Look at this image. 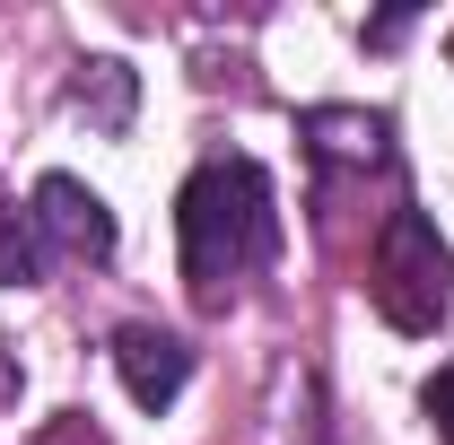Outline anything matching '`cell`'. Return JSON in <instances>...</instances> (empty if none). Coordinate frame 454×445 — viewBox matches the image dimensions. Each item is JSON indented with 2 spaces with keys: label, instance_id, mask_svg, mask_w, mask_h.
I'll list each match as a JSON object with an SVG mask.
<instances>
[{
  "label": "cell",
  "instance_id": "cell-1",
  "mask_svg": "<svg viewBox=\"0 0 454 445\" xmlns=\"http://www.w3.org/2000/svg\"><path fill=\"white\" fill-rule=\"evenodd\" d=\"M175 236H184V279L201 297H219V279L254 271L280 245V210H271V175L254 158H210L175 192Z\"/></svg>",
  "mask_w": 454,
  "mask_h": 445
},
{
  "label": "cell",
  "instance_id": "cell-2",
  "mask_svg": "<svg viewBox=\"0 0 454 445\" xmlns=\"http://www.w3.org/2000/svg\"><path fill=\"white\" fill-rule=\"evenodd\" d=\"M376 315L394 324V332H437L454 306V254L446 236H437V219L428 210H394L385 219V236H376Z\"/></svg>",
  "mask_w": 454,
  "mask_h": 445
},
{
  "label": "cell",
  "instance_id": "cell-3",
  "mask_svg": "<svg viewBox=\"0 0 454 445\" xmlns=\"http://www.w3.org/2000/svg\"><path fill=\"white\" fill-rule=\"evenodd\" d=\"M27 210H35V227H44V245H61L70 262H106L114 254V210L79 183V175H44Z\"/></svg>",
  "mask_w": 454,
  "mask_h": 445
},
{
  "label": "cell",
  "instance_id": "cell-4",
  "mask_svg": "<svg viewBox=\"0 0 454 445\" xmlns=\"http://www.w3.org/2000/svg\"><path fill=\"white\" fill-rule=\"evenodd\" d=\"M114 367H122V393L140 410H167L175 393H184V376H192V349L175 332H158V324H122L114 332Z\"/></svg>",
  "mask_w": 454,
  "mask_h": 445
},
{
  "label": "cell",
  "instance_id": "cell-5",
  "mask_svg": "<svg viewBox=\"0 0 454 445\" xmlns=\"http://www.w3.org/2000/svg\"><path fill=\"white\" fill-rule=\"evenodd\" d=\"M131 97H140V79H131V61H79V79H70V105L88 113L97 131H122L131 122Z\"/></svg>",
  "mask_w": 454,
  "mask_h": 445
},
{
  "label": "cell",
  "instance_id": "cell-6",
  "mask_svg": "<svg viewBox=\"0 0 454 445\" xmlns=\"http://www.w3.org/2000/svg\"><path fill=\"white\" fill-rule=\"evenodd\" d=\"M306 140H315V158H358V167L385 158V122L376 113H349V105H315L306 113Z\"/></svg>",
  "mask_w": 454,
  "mask_h": 445
},
{
  "label": "cell",
  "instance_id": "cell-7",
  "mask_svg": "<svg viewBox=\"0 0 454 445\" xmlns=\"http://www.w3.org/2000/svg\"><path fill=\"white\" fill-rule=\"evenodd\" d=\"M44 227H35V210H18V201H0V288H35L44 279Z\"/></svg>",
  "mask_w": 454,
  "mask_h": 445
},
{
  "label": "cell",
  "instance_id": "cell-8",
  "mask_svg": "<svg viewBox=\"0 0 454 445\" xmlns=\"http://www.w3.org/2000/svg\"><path fill=\"white\" fill-rule=\"evenodd\" d=\"M419 410H428V428L454 445V367H437V376L419 385Z\"/></svg>",
  "mask_w": 454,
  "mask_h": 445
},
{
  "label": "cell",
  "instance_id": "cell-9",
  "mask_svg": "<svg viewBox=\"0 0 454 445\" xmlns=\"http://www.w3.org/2000/svg\"><path fill=\"white\" fill-rule=\"evenodd\" d=\"M394 35H411V9H385V18L367 27V44H394Z\"/></svg>",
  "mask_w": 454,
  "mask_h": 445
}]
</instances>
